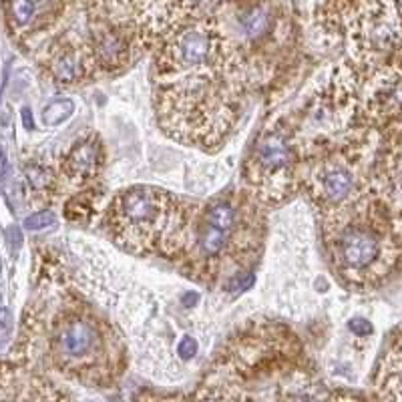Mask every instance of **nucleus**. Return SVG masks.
<instances>
[{"label": "nucleus", "mask_w": 402, "mask_h": 402, "mask_svg": "<svg viewBox=\"0 0 402 402\" xmlns=\"http://www.w3.org/2000/svg\"><path fill=\"white\" fill-rule=\"evenodd\" d=\"M348 328L356 336H370L373 334V324L368 320H364V318H352L348 322Z\"/></svg>", "instance_id": "18"}, {"label": "nucleus", "mask_w": 402, "mask_h": 402, "mask_svg": "<svg viewBox=\"0 0 402 402\" xmlns=\"http://www.w3.org/2000/svg\"><path fill=\"white\" fill-rule=\"evenodd\" d=\"M57 222V215L51 211V209H43L34 215H30L25 220V228L27 230H43V228H49Z\"/></svg>", "instance_id": "16"}, {"label": "nucleus", "mask_w": 402, "mask_h": 402, "mask_svg": "<svg viewBox=\"0 0 402 402\" xmlns=\"http://www.w3.org/2000/svg\"><path fill=\"white\" fill-rule=\"evenodd\" d=\"M0 157H2V149H0Z\"/></svg>", "instance_id": "25"}, {"label": "nucleus", "mask_w": 402, "mask_h": 402, "mask_svg": "<svg viewBox=\"0 0 402 402\" xmlns=\"http://www.w3.org/2000/svg\"><path fill=\"white\" fill-rule=\"evenodd\" d=\"M34 12H36L34 0H10V14L19 27H27L34 19Z\"/></svg>", "instance_id": "15"}, {"label": "nucleus", "mask_w": 402, "mask_h": 402, "mask_svg": "<svg viewBox=\"0 0 402 402\" xmlns=\"http://www.w3.org/2000/svg\"><path fill=\"white\" fill-rule=\"evenodd\" d=\"M310 399V374L294 332L276 322H250L235 332L205 374L198 397L205 399Z\"/></svg>", "instance_id": "2"}, {"label": "nucleus", "mask_w": 402, "mask_h": 402, "mask_svg": "<svg viewBox=\"0 0 402 402\" xmlns=\"http://www.w3.org/2000/svg\"><path fill=\"white\" fill-rule=\"evenodd\" d=\"M88 49H91L95 67L107 73L125 69L143 53V49L125 30L117 29L109 23L101 29L93 30Z\"/></svg>", "instance_id": "9"}, {"label": "nucleus", "mask_w": 402, "mask_h": 402, "mask_svg": "<svg viewBox=\"0 0 402 402\" xmlns=\"http://www.w3.org/2000/svg\"><path fill=\"white\" fill-rule=\"evenodd\" d=\"M198 300H200V296L196 292H189V294L183 296V304L185 306H193V304H198Z\"/></svg>", "instance_id": "22"}, {"label": "nucleus", "mask_w": 402, "mask_h": 402, "mask_svg": "<svg viewBox=\"0 0 402 402\" xmlns=\"http://www.w3.org/2000/svg\"><path fill=\"white\" fill-rule=\"evenodd\" d=\"M198 348L200 346H198V340L193 336H183L181 342L177 344V354H179L181 360H191V358H196Z\"/></svg>", "instance_id": "17"}, {"label": "nucleus", "mask_w": 402, "mask_h": 402, "mask_svg": "<svg viewBox=\"0 0 402 402\" xmlns=\"http://www.w3.org/2000/svg\"><path fill=\"white\" fill-rule=\"evenodd\" d=\"M6 239H8V246L12 248V252L21 250V246H23V231H21V228L10 226L6 230Z\"/></svg>", "instance_id": "19"}, {"label": "nucleus", "mask_w": 402, "mask_h": 402, "mask_svg": "<svg viewBox=\"0 0 402 402\" xmlns=\"http://www.w3.org/2000/svg\"><path fill=\"white\" fill-rule=\"evenodd\" d=\"M25 175H27L30 187L34 191H47V189H51V185L55 181L53 173L49 172L47 167H43V165H29V167H25Z\"/></svg>", "instance_id": "14"}, {"label": "nucleus", "mask_w": 402, "mask_h": 402, "mask_svg": "<svg viewBox=\"0 0 402 402\" xmlns=\"http://www.w3.org/2000/svg\"><path fill=\"white\" fill-rule=\"evenodd\" d=\"M263 239V215L252 193H224L196 209L177 254L185 276L226 286L252 272Z\"/></svg>", "instance_id": "3"}, {"label": "nucleus", "mask_w": 402, "mask_h": 402, "mask_svg": "<svg viewBox=\"0 0 402 402\" xmlns=\"http://www.w3.org/2000/svg\"><path fill=\"white\" fill-rule=\"evenodd\" d=\"M73 113H75V101L73 99H58L43 111V123L47 127H57L60 123H64Z\"/></svg>", "instance_id": "12"}, {"label": "nucleus", "mask_w": 402, "mask_h": 402, "mask_svg": "<svg viewBox=\"0 0 402 402\" xmlns=\"http://www.w3.org/2000/svg\"><path fill=\"white\" fill-rule=\"evenodd\" d=\"M155 107L161 129L179 143L220 147L237 125L246 91L213 57L177 60L155 57Z\"/></svg>", "instance_id": "1"}, {"label": "nucleus", "mask_w": 402, "mask_h": 402, "mask_svg": "<svg viewBox=\"0 0 402 402\" xmlns=\"http://www.w3.org/2000/svg\"><path fill=\"white\" fill-rule=\"evenodd\" d=\"M93 55L88 49V43L83 45H75L69 43L64 47H60L58 51L53 53L49 69L53 79L60 85H77L83 83L86 77L93 73Z\"/></svg>", "instance_id": "10"}, {"label": "nucleus", "mask_w": 402, "mask_h": 402, "mask_svg": "<svg viewBox=\"0 0 402 402\" xmlns=\"http://www.w3.org/2000/svg\"><path fill=\"white\" fill-rule=\"evenodd\" d=\"M220 57L231 79L246 93L265 85L284 58L286 32L274 6L265 0L239 4L211 21Z\"/></svg>", "instance_id": "6"}, {"label": "nucleus", "mask_w": 402, "mask_h": 402, "mask_svg": "<svg viewBox=\"0 0 402 402\" xmlns=\"http://www.w3.org/2000/svg\"><path fill=\"white\" fill-rule=\"evenodd\" d=\"M10 322H12V316L6 308H0V328L8 330L10 328Z\"/></svg>", "instance_id": "20"}, {"label": "nucleus", "mask_w": 402, "mask_h": 402, "mask_svg": "<svg viewBox=\"0 0 402 402\" xmlns=\"http://www.w3.org/2000/svg\"><path fill=\"white\" fill-rule=\"evenodd\" d=\"M93 207H95V201L85 191V196H75L67 203L64 213L71 222H83V220H88L93 215Z\"/></svg>", "instance_id": "13"}, {"label": "nucleus", "mask_w": 402, "mask_h": 402, "mask_svg": "<svg viewBox=\"0 0 402 402\" xmlns=\"http://www.w3.org/2000/svg\"><path fill=\"white\" fill-rule=\"evenodd\" d=\"M47 332L55 370L83 386L105 388L125 368V350L111 324L71 294L51 316Z\"/></svg>", "instance_id": "4"}, {"label": "nucleus", "mask_w": 402, "mask_h": 402, "mask_svg": "<svg viewBox=\"0 0 402 402\" xmlns=\"http://www.w3.org/2000/svg\"><path fill=\"white\" fill-rule=\"evenodd\" d=\"M23 125H25V129H29V131H32V129H34V123H32V113H30L29 107H25V109H23Z\"/></svg>", "instance_id": "21"}, {"label": "nucleus", "mask_w": 402, "mask_h": 402, "mask_svg": "<svg viewBox=\"0 0 402 402\" xmlns=\"http://www.w3.org/2000/svg\"><path fill=\"white\" fill-rule=\"evenodd\" d=\"M103 163V151L101 143L95 137H86L83 141L71 147V151L64 157V175L75 185H85L91 179L97 177Z\"/></svg>", "instance_id": "11"}, {"label": "nucleus", "mask_w": 402, "mask_h": 402, "mask_svg": "<svg viewBox=\"0 0 402 402\" xmlns=\"http://www.w3.org/2000/svg\"><path fill=\"white\" fill-rule=\"evenodd\" d=\"M196 207L173 193L135 185L117 193L105 213V230L117 246L135 256L175 259L191 226Z\"/></svg>", "instance_id": "5"}, {"label": "nucleus", "mask_w": 402, "mask_h": 402, "mask_svg": "<svg viewBox=\"0 0 402 402\" xmlns=\"http://www.w3.org/2000/svg\"><path fill=\"white\" fill-rule=\"evenodd\" d=\"M201 2H203V0H185V4H187V6H189L191 10H193L196 6H200Z\"/></svg>", "instance_id": "23"}, {"label": "nucleus", "mask_w": 402, "mask_h": 402, "mask_svg": "<svg viewBox=\"0 0 402 402\" xmlns=\"http://www.w3.org/2000/svg\"><path fill=\"white\" fill-rule=\"evenodd\" d=\"M246 181L261 203L289 200L302 185L298 135L286 125L265 129L248 157Z\"/></svg>", "instance_id": "8"}, {"label": "nucleus", "mask_w": 402, "mask_h": 402, "mask_svg": "<svg viewBox=\"0 0 402 402\" xmlns=\"http://www.w3.org/2000/svg\"><path fill=\"white\" fill-rule=\"evenodd\" d=\"M324 215V237L334 270L352 284L380 278L392 241L386 209L358 196Z\"/></svg>", "instance_id": "7"}, {"label": "nucleus", "mask_w": 402, "mask_h": 402, "mask_svg": "<svg viewBox=\"0 0 402 402\" xmlns=\"http://www.w3.org/2000/svg\"><path fill=\"white\" fill-rule=\"evenodd\" d=\"M0 272H2V261H0Z\"/></svg>", "instance_id": "24"}]
</instances>
